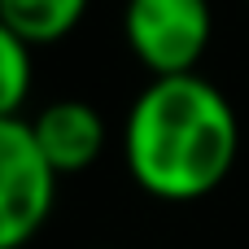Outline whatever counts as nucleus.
<instances>
[{
    "instance_id": "nucleus-7",
    "label": "nucleus",
    "mask_w": 249,
    "mask_h": 249,
    "mask_svg": "<svg viewBox=\"0 0 249 249\" xmlns=\"http://www.w3.org/2000/svg\"><path fill=\"white\" fill-rule=\"evenodd\" d=\"M245 4H249V0H245Z\"/></svg>"
},
{
    "instance_id": "nucleus-1",
    "label": "nucleus",
    "mask_w": 249,
    "mask_h": 249,
    "mask_svg": "<svg viewBox=\"0 0 249 249\" xmlns=\"http://www.w3.org/2000/svg\"><path fill=\"white\" fill-rule=\"evenodd\" d=\"M241 123L232 101L193 74L149 79L123 123V158L131 179L158 201L210 197L236 166Z\"/></svg>"
},
{
    "instance_id": "nucleus-4",
    "label": "nucleus",
    "mask_w": 249,
    "mask_h": 249,
    "mask_svg": "<svg viewBox=\"0 0 249 249\" xmlns=\"http://www.w3.org/2000/svg\"><path fill=\"white\" fill-rule=\"evenodd\" d=\"M31 131H35V144L44 153V162L53 166V175H83L101 153H105V118L79 101V96H66V101H53L44 105L35 118H31Z\"/></svg>"
},
{
    "instance_id": "nucleus-2",
    "label": "nucleus",
    "mask_w": 249,
    "mask_h": 249,
    "mask_svg": "<svg viewBox=\"0 0 249 249\" xmlns=\"http://www.w3.org/2000/svg\"><path fill=\"white\" fill-rule=\"evenodd\" d=\"M123 39L153 79L193 74L214 39V9L210 0H127Z\"/></svg>"
},
{
    "instance_id": "nucleus-5",
    "label": "nucleus",
    "mask_w": 249,
    "mask_h": 249,
    "mask_svg": "<svg viewBox=\"0 0 249 249\" xmlns=\"http://www.w3.org/2000/svg\"><path fill=\"white\" fill-rule=\"evenodd\" d=\"M92 0H0V22L31 48L61 44L88 13Z\"/></svg>"
},
{
    "instance_id": "nucleus-3",
    "label": "nucleus",
    "mask_w": 249,
    "mask_h": 249,
    "mask_svg": "<svg viewBox=\"0 0 249 249\" xmlns=\"http://www.w3.org/2000/svg\"><path fill=\"white\" fill-rule=\"evenodd\" d=\"M57 175L26 118H0V249H26L48 223Z\"/></svg>"
},
{
    "instance_id": "nucleus-6",
    "label": "nucleus",
    "mask_w": 249,
    "mask_h": 249,
    "mask_svg": "<svg viewBox=\"0 0 249 249\" xmlns=\"http://www.w3.org/2000/svg\"><path fill=\"white\" fill-rule=\"evenodd\" d=\"M31 79H35L31 44L0 22V118H22V105L31 96Z\"/></svg>"
}]
</instances>
